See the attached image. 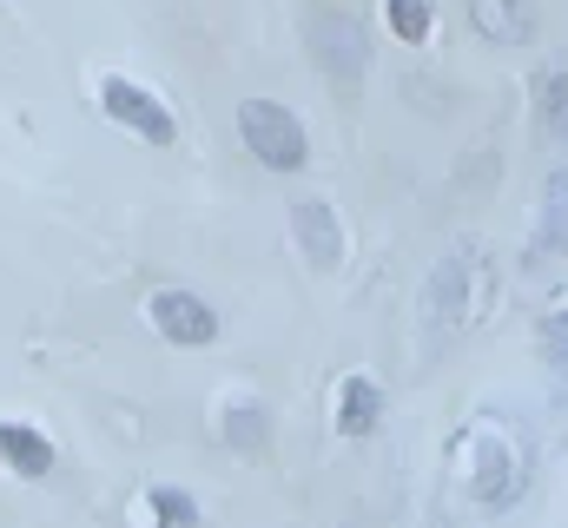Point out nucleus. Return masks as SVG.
I'll use <instances>...</instances> for the list:
<instances>
[{
  "label": "nucleus",
  "mask_w": 568,
  "mask_h": 528,
  "mask_svg": "<svg viewBox=\"0 0 568 528\" xmlns=\"http://www.w3.org/2000/svg\"><path fill=\"white\" fill-rule=\"evenodd\" d=\"M239 139H245V152L265 172H304V159H311L304 120L291 106H278V100H245L239 106Z\"/></svg>",
  "instance_id": "f257e3e1"
},
{
  "label": "nucleus",
  "mask_w": 568,
  "mask_h": 528,
  "mask_svg": "<svg viewBox=\"0 0 568 528\" xmlns=\"http://www.w3.org/2000/svg\"><path fill=\"white\" fill-rule=\"evenodd\" d=\"M100 106H106V120H113V126H126L133 139H145V145H172V139H179V120L145 93L140 80H126V73L100 80Z\"/></svg>",
  "instance_id": "f03ea898"
},
{
  "label": "nucleus",
  "mask_w": 568,
  "mask_h": 528,
  "mask_svg": "<svg viewBox=\"0 0 568 528\" xmlns=\"http://www.w3.org/2000/svg\"><path fill=\"white\" fill-rule=\"evenodd\" d=\"M476 436H483L489 449H483V463H476V483H469V496H476L483 509H503V502L523 489V469H529V463H523V443L509 436V423H483Z\"/></svg>",
  "instance_id": "7ed1b4c3"
},
{
  "label": "nucleus",
  "mask_w": 568,
  "mask_h": 528,
  "mask_svg": "<svg viewBox=\"0 0 568 528\" xmlns=\"http://www.w3.org/2000/svg\"><path fill=\"white\" fill-rule=\"evenodd\" d=\"M145 317H152V331H159L165 344H179V351H199V344L219 337V311H212L205 297H192V291H152V297H145Z\"/></svg>",
  "instance_id": "20e7f679"
},
{
  "label": "nucleus",
  "mask_w": 568,
  "mask_h": 528,
  "mask_svg": "<svg viewBox=\"0 0 568 528\" xmlns=\"http://www.w3.org/2000/svg\"><path fill=\"white\" fill-rule=\"evenodd\" d=\"M469 271H476V245H456L449 258L429 271V331L469 324Z\"/></svg>",
  "instance_id": "39448f33"
},
{
  "label": "nucleus",
  "mask_w": 568,
  "mask_h": 528,
  "mask_svg": "<svg viewBox=\"0 0 568 528\" xmlns=\"http://www.w3.org/2000/svg\"><path fill=\"white\" fill-rule=\"evenodd\" d=\"M291 232H297L304 258L317 264V271H337L344 264V225H337V212L324 199H297L291 205Z\"/></svg>",
  "instance_id": "423d86ee"
},
{
  "label": "nucleus",
  "mask_w": 568,
  "mask_h": 528,
  "mask_svg": "<svg viewBox=\"0 0 568 528\" xmlns=\"http://www.w3.org/2000/svg\"><path fill=\"white\" fill-rule=\"evenodd\" d=\"M469 7V27L489 40V47H529L536 40V0H463Z\"/></svg>",
  "instance_id": "0eeeda50"
},
{
  "label": "nucleus",
  "mask_w": 568,
  "mask_h": 528,
  "mask_svg": "<svg viewBox=\"0 0 568 528\" xmlns=\"http://www.w3.org/2000/svg\"><path fill=\"white\" fill-rule=\"evenodd\" d=\"M0 463L13 476H47L53 469V443L33 423H0Z\"/></svg>",
  "instance_id": "6e6552de"
},
{
  "label": "nucleus",
  "mask_w": 568,
  "mask_h": 528,
  "mask_svg": "<svg viewBox=\"0 0 568 528\" xmlns=\"http://www.w3.org/2000/svg\"><path fill=\"white\" fill-rule=\"evenodd\" d=\"M384 423V390L371 377H344L337 384V429L344 436H371Z\"/></svg>",
  "instance_id": "1a4fd4ad"
},
{
  "label": "nucleus",
  "mask_w": 568,
  "mask_h": 528,
  "mask_svg": "<svg viewBox=\"0 0 568 528\" xmlns=\"http://www.w3.org/2000/svg\"><path fill=\"white\" fill-rule=\"evenodd\" d=\"M536 252H549V258H562V252H568V172H549V185H542Z\"/></svg>",
  "instance_id": "9d476101"
},
{
  "label": "nucleus",
  "mask_w": 568,
  "mask_h": 528,
  "mask_svg": "<svg viewBox=\"0 0 568 528\" xmlns=\"http://www.w3.org/2000/svg\"><path fill=\"white\" fill-rule=\"evenodd\" d=\"M317 53H324V67L344 53V87H351V80L364 73V40H357V20H351V13H324V20H317Z\"/></svg>",
  "instance_id": "9b49d317"
},
{
  "label": "nucleus",
  "mask_w": 568,
  "mask_h": 528,
  "mask_svg": "<svg viewBox=\"0 0 568 528\" xmlns=\"http://www.w3.org/2000/svg\"><path fill=\"white\" fill-rule=\"evenodd\" d=\"M536 120H542L549 139L568 145V73H542L536 80Z\"/></svg>",
  "instance_id": "f8f14e48"
},
{
  "label": "nucleus",
  "mask_w": 568,
  "mask_h": 528,
  "mask_svg": "<svg viewBox=\"0 0 568 528\" xmlns=\"http://www.w3.org/2000/svg\"><path fill=\"white\" fill-rule=\"evenodd\" d=\"M384 20L404 47H424L429 40V0H384Z\"/></svg>",
  "instance_id": "ddd939ff"
},
{
  "label": "nucleus",
  "mask_w": 568,
  "mask_h": 528,
  "mask_svg": "<svg viewBox=\"0 0 568 528\" xmlns=\"http://www.w3.org/2000/svg\"><path fill=\"white\" fill-rule=\"evenodd\" d=\"M145 502H152V522L159 528H199V502L185 489H152Z\"/></svg>",
  "instance_id": "4468645a"
},
{
  "label": "nucleus",
  "mask_w": 568,
  "mask_h": 528,
  "mask_svg": "<svg viewBox=\"0 0 568 528\" xmlns=\"http://www.w3.org/2000/svg\"><path fill=\"white\" fill-rule=\"evenodd\" d=\"M542 357H549L556 377H568V304H556V311L542 317Z\"/></svg>",
  "instance_id": "2eb2a0df"
},
{
  "label": "nucleus",
  "mask_w": 568,
  "mask_h": 528,
  "mask_svg": "<svg viewBox=\"0 0 568 528\" xmlns=\"http://www.w3.org/2000/svg\"><path fill=\"white\" fill-rule=\"evenodd\" d=\"M225 436H239V449H258V443H265V416L245 403L239 416H225Z\"/></svg>",
  "instance_id": "dca6fc26"
}]
</instances>
